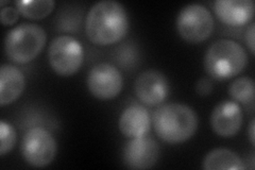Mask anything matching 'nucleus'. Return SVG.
Here are the masks:
<instances>
[{
	"label": "nucleus",
	"mask_w": 255,
	"mask_h": 170,
	"mask_svg": "<svg viewBox=\"0 0 255 170\" xmlns=\"http://www.w3.org/2000/svg\"><path fill=\"white\" fill-rule=\"evenodd\" d=\"M130 27L126 7L114 0L95 3L85 18L87 38L95 45L109 46L122 40Z\"/></svg>",
	"instance_id": "obj_1"
},
{
	"label": "nucleus",
	"mask_w": 255,
	"mask_h": 170,
	"mask_svg": "<svg viewBox=\"0 0 255 170\" xmlns=\"http://www.w3.org/2000/svg\"><path fill=\"white\" fill-rule=\"evenodd\" d=\"M153 128L156 135L170 145L185 143L198 129L196 112L183 103L163 104L153 113Z\"/></svg>",
	"instance_id": "obj_2"
},
{
	"label": "nucleus",
	"mask_w": 255,
	"mask_h": 170,
	"mask_svg": "<svg viewBox=\"0 0 255 170\" xmlns=\"http://www.w3.org/2000/svg\"><path fill=\"white\" fill-rule=\"evenodd\" d=\"M204 69L215 80L222 81L237 76L248 64L245 48L235 40L222 38L213 43L204 55Z\"/></svg>",
	"instance_id": "obj_3"
},
{
	"label": "nucleus",
	"mask_w": 255,
	"mask_h": 170,
	"mask_svg": "<svg viewBox=\"0 0 255 170\" xmlns=\"http://www.w3.org/2000/svg\"><path fill=\"white\" fill-rule=\"evenodd\" d=\"M47 40L46 31L35 23H21L11 29L4 38V51L15 63L26 64L41 53Z\"/></svg>",
	"instance_id": "obj_4"
},
{
	"label": "nucleus",
	"mask_w": 255,
	"mask_h": 170,
	"mask_svg": "<svg viewBox=\"0 0 255 170\" xmlns=\"http://www.w3.org/2000/svg\"><path fill=\"white\" fill-rule=\"evenodd\" d=\"M175 26L180 36L190 44H199L211 36L214 18L209 9L198 3L185 5L177 16Z\"/></svg>",
	"instance_id": "obj_5"
},
{
	"label": "nucleus",
	"mask_w": 255,
	"mask_h": 170,
	"mask_svg": "<svg viewBox=\"0 0 255 170\" xmlns=\"http://www.w3.org/2000/svg\"><path fill=\"white\" fill-rule=\"evenodd\" d=\"M48 60L55 74L62 77L73 76L83 64V47L70 35L57 36L49 45Z\"/></svg>",
	"instance_id": "obj_6"
},
{
	"label": "nucleus",
	"mask_w": 255,
	"mask_h": 170,
	"mask_svg": "<svg viewBox=\"0 0 255 170\" xmlns=\"http://www.w3.org/2000/svg\"><path fill=\"white\" fill-rule=\"evenodd\" d=\"M21 156L27 164L34 168L50 165L58 152V144L53 135L44 128H31L22 137Z\"/></svg>",
	"instance_id": "obj_7"
},
{
	"label": "nucleus",
	"mask_w": 255,
	"mask_h": 170,
	"mask_svg": "<svg viewBox=\"0 0 255 170\" xmlns=\"http://www.w3.org/2000/svg\"><path fill=\"white\" fill-rule=\"evenodd\" d=\"M87 87L91 94L100 100L113 99L121 94L124 78L121 70L110 63L96 64L87 75Z\"/></svg>",
	"instance_id": "obj_8"
},
{
	"label": "nucleus",
	"mask_w": 255,
	"mask_h": 170,
	"mask_svg": "<svg viewBox=\"0 0 255 170\" xmlns=\"http://www.w3.org/2000/svg\"><path fill=\"white\" fill-rule=\"evenodd\" d=\"M159 159V146L150 136L130 139L123 150V162L129 169H150Z\"/></svg>",
	"instance_id": "obj_9"
},
{
	"label": "nucleus",
	"mask_w": 255,
	"mask_h": 170,
	"mask_svg": "<svg viewBox=\"0 0 255 170\" xmlns=\"http://www.w3.org/2000/svg\"><path fill=\"white\" fill-rule=\"evenodd\" d=\"M134 92L139 101L155 107L165 101L169 94V82L164 74L155 69L141 72L134 83Z\"/></svg>",
	"instance_id": "obj_10"
},
{
	"label": "nucleus",
	"mask_w": 255,
	"mask_h": 170,
	"mask_svg": "<svg viewBox=\"0 0 255 170\" xmlns=\"http://www.w3.org/2000/svg\"><path fill=\"white\" fill-rule=\"evenodd\" d=\"M242 108L235 101L226 100L217 104L212 112L211 127L217 135L229 139L235 136L243 126Z\"/></svg>",
	"instance_id": "obj_11"
},
{
	"label": "nucleus",
	"mask_w": 255,
	"mask_h": 170,
	"mask_svg": "<svg viewBox=\"0 0 255 170\" xmlns=\"http://www.w3.org/2000/svg\"><path fill=\"white\" fill-rule=\"evenodd\" d=\"M255 5L252 0H217L214 11L217 17L228 26H244L252 20Z\"/></svg>",
	"instance_id": "obj_12"
},
{
	"label": "nucleus",
	"mask_w": 255,
	"mask_h": 170,
	"mask_svg": "<svg viewBox=\"0 0 255 170\" xmlns=\"http://www.w3.org/2000/svg\"><path fill=\"white\" fill-rule=\"evenodd\" d=\"M151 123L149 112L142 105L133 104L128 107L119 117L118 127L128 139L145 136L149 133Z\"/></svg>",
	"instance_id": "obj_13"
},
{
	"label": "nucleus",
	"mask_w": 255,
	"mask_h": 170,
	"mask_svg": "<svg viewBox=\"0 0 255 170\" xmlns=\"http://www.w3.org/2000/svg\"><path fill=\"white\" fill-rule=\"evenodd\" d=\"M26 87V79L22 72L10 64L0 68V105L5 107L17 100Z\"/></svg>",
	"instance_id": "obj_14"
},
{
	"label": "nucleus",
	"mask_w": 255,
	"mask_h": 170,
	"mask_svg": "<svg viewBox=\"0 0 255 170\" xmlns=\"http://www.w3.org/2000/svg\"><path fill=\"white\" fill-rule=\"evenodd\" d=\"M202 168L205 170H244L245 165L235 152L226 148H217L205 156Z\"/></svg>",
	"instance_id": "obj_15"
},
{
	"label": "nucleus",
	"mask_w": 255,
	"mask_h": 170,
	"mask_svg": "<svg viewBox=\"0 0 255 170\" xmlns=\"http://www.w3.org/2000/svg\"><path fill=\"white\" fill-rule=\"evenodd\" d=\"M14 3L18 12L30 19L47 17L55 5L54 0H18Z\"/></svg>",
	"instance_id": "obj_16"
},
{
	"label": "nucleus",
	"mask_w": 255,
	"mask_h": 170,
	"mask_svg": "<svg viewBox=\"0 0 255 170\" xmlns=\"http://www.w3.org/2000/svg\"><path fill=\"white\" fill-rule=\"evenodd\" d=\"M254 81L249 77H241L233 81L230 85L229 93L231 97L243 104H252L254 102Z\"/></svg>",
	"instance_id": "obj_17"
},
{
	"label": "nucleus",
	"mask_w": 255,
	"mask_h": 170,
	"mask_svg": "<svg viewBox=\"0 0 255 170\" xmlns=\"http://www.w3.org/2000/svg\"><path fill=\"white\" fill-rule=\"evenodd\" d=\"M17 135L12 125L4 120L0 121V157H4L9 153L16 144Z\"/></svg>",
	"instance_id": "obj_18"
},
{
	"label": "nucleus",
	"mask_w": 255,
	"mask_h": 170,
	"mask_svg": "<svg viewBox=\"0 0 255 170\" xmlns=\"http://www.w3.org/2000/svg\"><path fill=\"white\" fill-rule=\"evenodd\" d=\"M18 10L14 6H5L0 11V19L3 26H12L18 19Z\"/></svg>",
	"instance_id": "obj_19"
},
{
	"label": "nucleus",
	"mask_w": 255,
	"mask_h": 170,
	"mask_svg": "<svg viewBox=\"0 0 255 170\" xmlns=\"http://www.w3.org/2000/svg\"><path fill=\"white\" fill-rule=\"evenodd\" d=\"M213 91V84L211 80L202 78L196 84V92L200 96H209Z\"/></svg>",
	"instance_id": "obj_20"
},
{
	"label": "nucleus",
	"mask_w": 255,
	"mask_h": 170,
	"mask_svg": "<svg viewBox=\"0 0 255 170\" xmlns=\"http://www.w3.org/2000/svg\"><path fill=\"white\" fill-rule=\"evenodd\" d=\"M254 35H255V23L252 22L246 32V42H247V45H248L252 54H254V52H255Z\"/></svg>",
	"instance_id": "obj_21"
},
{
	"label": "nucleus",
	"mask_w": 255,
	"mask_h": 170,
	"mask_svg": "<svg viewBox=\"0 0 255 170\" xmlns=\"http://www.w3.org/2000/svg\"><path fill=\"white\" fill-rule=\"evenodd\" d=\"M248 134H249V140H250L251 145L254 146V144H255V120L254 119L251 120Z\"/></svg>",
	"instance_id": "obj_22"
},
{
	"label": "nucleus",
	"mask_w": 255,
	"mask_h": 170,
	"mask_svg": "<svg viewBox=\"0 0 255 170\" xmlns=\"http://www.w3.org/2000/svg\"><path fill=\"white\" fill-rule=\"evenodd\" d=\"M5 3H9V1H0V5L3 6Z\"/></svg>",
	"instance_id": "obj_23"
}]
</instances>
